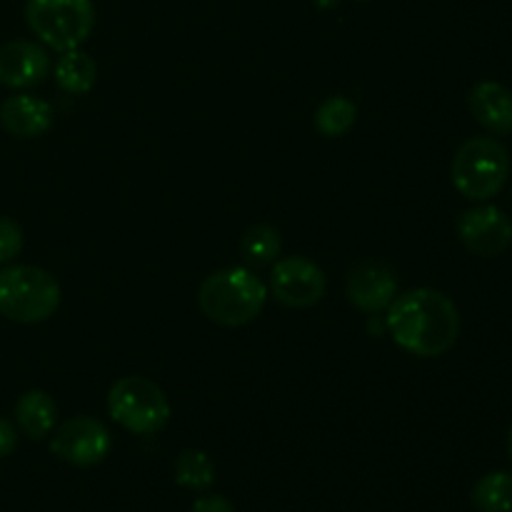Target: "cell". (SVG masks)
Returning <instances> with one entry per match:
<instances>
[{"instance_id":"1","label":"cell","mask_w":512,"mask_h":512,"mask_svg":"<svg viewBox=\"0 0 512 512\" xmlns=\"http://www.w3.org/2000/svg\"><path fill=\"white\" fill-rule=\"evenodd\" d=\"M390 338L410 355L438 358L455 345L460 315L453 300L433 288H415L390 303L385 315Z\"/></svg>"},{"instance_id":"2","label":"cell","mask_w":512,"mask_h":512,"mask_svg":"<svg viewBox=\"0 0 512 512\" xmlns=\"http://www.w3.org/2000/svg\"><path fill=\"white\" fill-rule=\"evenodd\" d=\"M268 285L250 268H225L208 275L198 290L203 315L223 328L248 325L263 313Z\"/></svg>"},{"instance_id":"3","label":"cell","mask_w":512,"mask_h":512,"mask_svg":"<svg viewBox=\"0 0 512 512\" xmlns=\"http://www.w3.org/2000/svg\"><path fill=\"white\" fill-rule=\"evenodd\" d=\"M60 308V285L48 270L10 265L0 270V315L13 323L35 325Z\"/></svg>"},{"instance_id":"4","label":"cell","mask_w":512,"mask_h":512,"mask_svg":"<svg viewBox=\"0 0 512 512\" xmlns=\"http://www.w3.org/2000/svg\"><path fill=\"white\" fill-rule=\"evenodd\" d=\"M510 155L500 140L470 138L453 158V185L470 200H490L505 188Z\"/></svg>"},{"instance_id":"5","label":"cell","mask_w":512,"mask_h":512,"mask_svg":"<svg viewBox=\"0 0 512 512\" xmlns=\"http://www.w3.org/2000/svg\"><path fill=\"white\" fill-rule=\"evenodd\" d=\"M25 20L40 43L65 53L90 38L95 28L93 0H28Z\"/></svg>"},{"instance_id":"6","label":"cell","mask_w":512,"mask_h":512,"mask_svg":"<svg viewBox=\"0 0 512 512\" xmlns=\"http://www.w3.org/2000/svg\"><path fill=\"white\" fill-rule=\"evenodd\" d=\"M110 418L135 435H153L168 425L170 400L160 385L153 380L140 378V375H128L120 378L108 393Z\"/></svg>"},{"instance_id":"7","label":"cell","mask_w":512,"mask_h":512,"mask_svg":"<svg viewBox=\"0 0 512 512\" xmlns=\"http://www.w3.org/2000/svg\"><path fill=\"white\" fill-rule=\"evenodd\" d=\"M110 448H113L110 430L100 420L88 418V415L65 420L50 438L53 455L75 468H93V465L103 463Z\"/></svg>"},{"instance_id":"8","label":"cell","mask_w":512,"mask_h":512,"mask_svg":"<svg viewBox=\"0 0 512 512\" xmlns=\"http://www.w3.org/2000/svg\"><path fill=\"white\" fill-rule=\"evenodd\" d=\"M325 288H328V280L313 260L303 258V255L275 260L273 273H270V293L285 308H313L315 303L323 300Z\"/></svg>"},{"instance_id":"9","label":"cell","mask_w":512,"mask_h":512,"mask_svg":"<svg viewBox=\"0 0 512 512\" xmlns=\"http://www.w3.org/2000/svg\"><path fill=\"white\" fill-rule=\"evenodd\" d=\"M458 235L470 253L498 258L512 245V220L498 205H478L460 215Z\"/></svg>"},{"instance_id":"10","label":"cell","mask_w":512,"mask_h":512,"mask_svg":"<svg viewBox=\"0 0 512 512\" xmlns=\"http://www.w3.org/2000/svg\"><path fill=\"white\" fill-rule=\"evenodd\" d=\"M348 300L363 313H383L398 295V280L395 273L383 263L375 260H363L353 265L348 273V285H345Z\"/></svg>"},{"instance_id":"11","label":"cell","mask_w":512,"mask_h":512,"mask_svg":"<svg viewBox=\"0 0 512 512\" xmlns=\"http://www.w3.org/2000/svg\"><path fill=\"white\" fill-rule=\"evenodd\" d=\"M50 73V55L33 40H13L0 48V85L5 88H33Z\"/></svg>"},{"instance_id":"12","label":"cell","mask_w":512,"mask_h":512,"mask_svg":"<svg viewBox=\"0 0 512 512\" xmlns=\"http://www.w3.org/2000/svg\"><path fill=\"white\" fill-rule=\"evenodd\" d=\"M0 123L15 138H38L53 125V105L35 95H10L0 105Z\"/></svg>"},{"instance_id":"13","label":"cell","mask_w":512,"mask_h":512,"mask_svg":"<svg viewBox=\"0 0 512 512\" xmlns=\"http://www.w3.org/2000/svg\"><path fill=\"white\" fill-rule=\"evenodd\" d=\"M470 113L495 135L512 133V90L495 80H483L470 90Z\"/></svg>"},{"instance_id":"14","label":"cell","mask_w":512,"mask_h":512,"mask_svg":"<svg viewBox=\"0 0 512 512\" xmlns=\"http://www.w3.org/2000/svg\"><path fill=\"white\" fill-rule=\"evenodd\" d=\"M15 423L30 440L48 438L58 423V405L45 390H28L15 403Z\"/></svg>"},{"instance_id":"15","label":"cell","mask_w":512,"mask_h":512,"mask_svg":"<svg viewBox=\"0 0 512 512\" xmlns=\"http://www.w3.org/2000/svg\"><path fill=\"white\" fill-rule=\"evenodd\" d=\"M98 80V63L85 50H65L55 63V83L70 95H85Z\"/></svg>"},{"instance_id":"16","label":"cell","mask_w":512,"mask_h":512,"mask_svg":"<svg viewBox=\"0 0 512 512\" xmlns=\"http://www.w3.org/2000/svg\"><path fill=\"white\" fill-rule=\"evenodd\" d=\"M175 483L185 490L203 493L215 483V463L205 450L188 448L175 460Z\"/></svg>"},{"instance_id":"17","label":"cell","mask_w":512,"mask_h":512,"mask_svg":"<svg viewBox=\"0 0 512 512\" xmlns=\"http://www.w3.org/2000/svg\"><path fill=\"white\" fill-rule=\"evenodd\" d=\"M470 498L478 512H512V473H488L475 483Z\"/></svg>"},{"instance_id":"18","label":"cell","mask_w":512,"mask_h":512,"mask_svg":"<svg viewBox=\"0 0 512 512\" xmlns=\"http://www.w3.org/2000/svg\"><path fill=\"white\" fill-rule=\"evenodd\" d=\"M355 120H358V105L343 95H330L328 100L320 103L318 113H315V128L325 138H340L353 128Z\"/></svg>"},{"instance_id":"19","label":"cell","mask_w":512,"mask_h":512,"mask_svg":"<svg viewBox=\"0 0 512 512\" xmlns=\"http://www.w3.org/2000/svg\"><path fill=\"white\" fill-rule=\"evenodd\" d=\"M280 248V233L273 225H253L245 230L243 240H240V253H243L245 263L248 265H270L278 260Z\"/></svg>"},{"instance_id":"20","label":"cell","mask_w":512,"mask_h":512,"mask_svg":"<svg viewBox=\"0 0 512 512\" xmlns=\"http://www.w3.org/2000/svg\"><path fill=\"white\" fill-rule=\"evenodd\" d=\"M23 250V230L15 220L0 218V265L15 260Z\"/></svg>"},{"instance_id":"21","label":"cell","mask_w":512,"mask_h":512,"mask_svg":"<svg viewBox=\"0 0 512 512\" xmlns=\"http://www.w3.org/2000/svg\"><path fill=\"white\" fill-rule=\"evenodd\" d=\"M190 512H235V508L223 495H205V498L195 500Z\"/></svg>"},{"instance_id":"22","label":"cell","mask_w":512,"mask_h":512,"mask_svg":"<svg viewBox=\"0 0 512 512\" xmlns=\"http://www.w3.org/2000/svg\"><path fill=\"white\" fill-rule=\"evenodd\" d=\"M18 445V430L10 420L0 418V458H8Z\"/></svg>"},{"instance_id":"23","label":"cell","mask_w":512,"mask_h":512,"mask_svg":"<svg viewBox=\"0 0 512 512\" xmlns=\"http://www.w3.org/2000/svg\"><path fill=\"white\" fill-rule=\"evenodd\" d=\"M340 0H315V5H320V8H335Z\"/></svg>"},{"instance_id":"24","label":"cell","mask_w":512,"mask_h":512,"mask_svg":"<svg viewBox=\"0 0 512 512\" xmlns=\"http://www.w3.org/2000/svg\"><path fill=\"white\" fill-rule=\"evenodd\" d=\"M508 453H510V460H512V425H510V433H508Z\"/></svg>"},{"instance_id":"25","label":"cell","mask_w":512,"mask_h":512,"mask_svg":"<svg viewBox=\"0 0 512 512\" xmlns=\"http://www.w3.org/2000/svg\"><path fill=\"white\" fill-rule=\"evenodd\" d=\"M358 3H368V0H358Z\"/></svg>"}]
</instances>
